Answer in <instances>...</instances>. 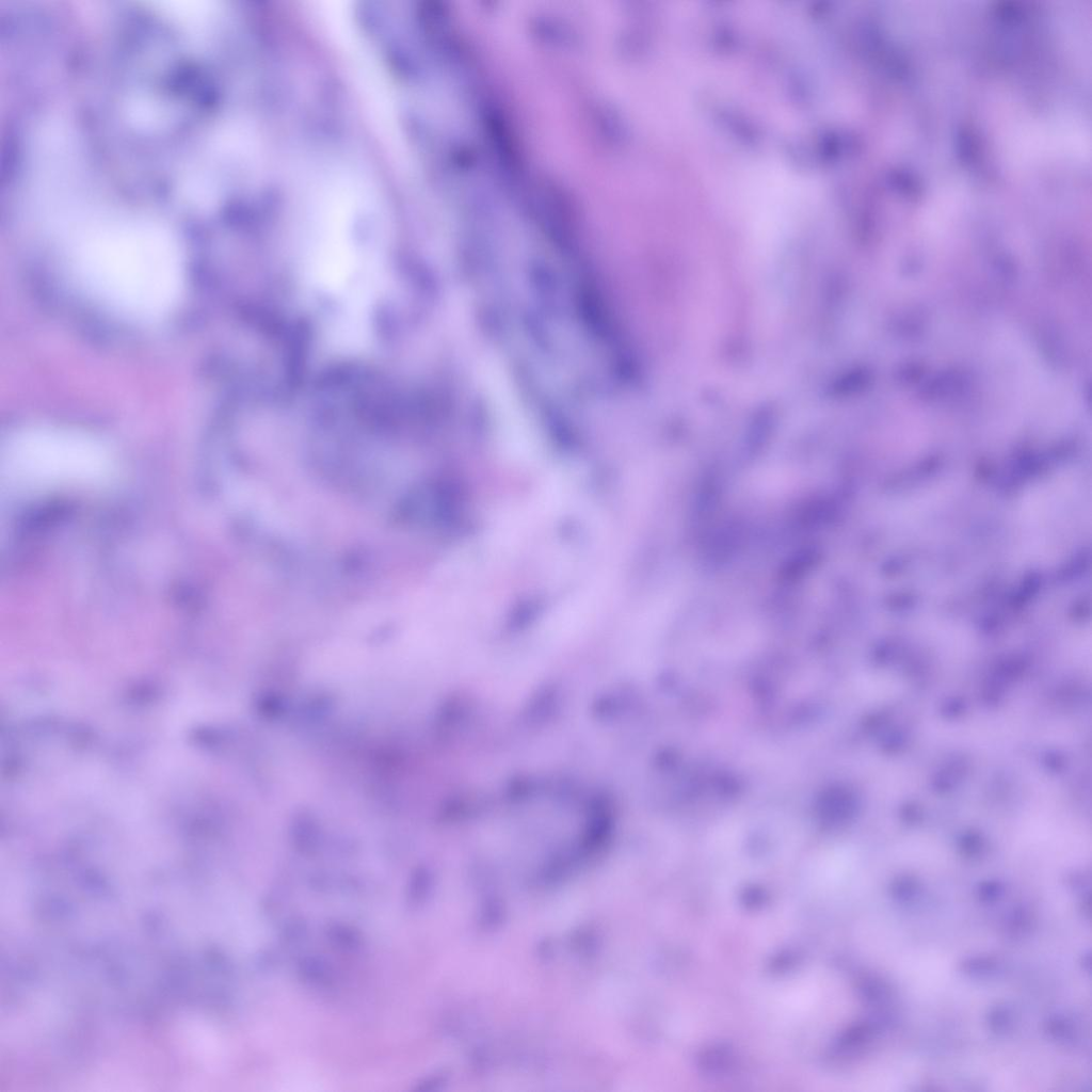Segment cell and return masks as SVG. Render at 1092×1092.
Listing matches in <instances>:
<instances>
[{
    "label": "cell",
    "instance_id": "1",
    "mask_svg": "<svg viewBox=\"0 0 1092 1092\" xmlns=\"http://www.w3.org/2000/svg\"><path fill=\"white\" fill-rule=\"evenodd\" d=\"M81 229L73 269L86 290L122 314L152 318L168 310L181 287L178 250L160 227L138 220H102Z\"/></svg>",
    "mask_w": 1092,
    "mask_h": 1092
},
{
    "label": "cell",
    "instance_id": "2",
    "mask_svg": "<svg viewBox=\"0 0 1092 1092\" xmlns=\"http://www.w3.org/2000/svg\"><path fill=\"white\" fill-rule=\"evenodd\" d=\"M110 471L111 456L106 447L76 431L27 429L10 436L1 450V477L10 488L95 484Z\"/></svg>",
    "mask_w": 1092,
    "mask_h": 1092
},
{
    "label": "cell",
    "instance_id": "3",
    "mask_svg": "<svg viewBox=\"0 0 1092 1092\" xmlns=\"http://www.w3.org/2000/svg\"><path fill=\"white\" fill-rule=\"evenodd\" d=\"M746 210L752 229L760 239L783 236L799 216L806 200L804 182L776 165L761 168L746 191Z\"/></svg>",
    "mask_w": 1092,
    "mask_h": 1092
},
{
    "label": "cell",
    "instance_id": "4",
    "mask_svg": "<svg viewBox=\"0 0 1092 1092\" xmlns=\"http://www.w3.org/2000/svg\"><path fill=\"white\" fill-rule=\"evenodd\" d=\"M974 971H985L991 968V963L983 960L971 961L967 964Z\"/></svg>",
    "mask_w": 1092,
    "mask_h": 1092
}]
</instances>
